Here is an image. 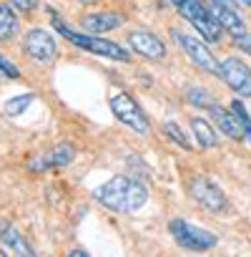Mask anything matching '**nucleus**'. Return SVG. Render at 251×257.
<instances>
[{"mask_svg":"<svg viewBox=\"0 0 251 257\" xmlns=\"http://www.w3.org/2000/svg\"><path fill=\"white\" fill-rule=\"evenodd\" d=\"M93 197L110 212H138L148 202V189L128 177H113L110 182L100 184Z\"/></svg>","mask_w":251,"mask_h":257,"instance_id":"nucleus-1","label":"nucleus"},{"mask_svg":"<svg viewBox=\"0 0 251 257\" xmlns=\"http://www.w3.org/2000/svg\"><path fill=\"white\" fill-rule=\"evenodd\" d=\"M53 26H56V31H58L66 41H70V43L78 46V48H86V51H90V53H96V56H103V58H110V61H120V63H128V61H131V51H126L123 46H118V43H113V41H103V38L96 36V33H90V36L76 33V31H70L66 23H60V18H53Z\"/></svg>","mask_w":251,"mask_h":257,"instance_id":"nucleus-2","label":"nucleus"},{"mask_svg":"<svg viewBox=\"0 0 251 257\" xmlns=\"http://www.w3.org/2000/svg\"><path fill=\"white\" fill-rule=\"evenodd\" d=\"M168 232L181 247L194 249V252H206V249L216 247V242H218V237L214 232L201 229V227H196V224H191L186 219H171L168 222Z\"/></svg>","mask_w":251,"mask_h":257,"instance_id":"nucleus-3","label":"nucleus"},{"mask_svg":"<svg viewBox=\"0 0 251 257\" xmlns=\"http://www.w3.org/2000/svg\"><path fill=\"white\" fill-rule=\"evenodd\" d=\"M110 111H113V116H116L120 123H126L128 128H134L136 134L146 137V134L151 132L146 113L141 111V106H138L128 93H118V96H113V98H110Z\"/></svg>","mask_w":251,"mask_h":257,"instance_id":"nucleus-4","label":"nucleus"},{"mask_svg":"<svg viewBox=\"0 0 251 257\" xmlns=\"http://www.w3.org/2000/svg\"><path fill=\"white\" fill-rule=\"evenodd\" d=\"M178 11L186 21H191V26L201 33L204 41H218L221 38V23L216 21V16L211 11H206L198 3V0H186Z\"/></svg>","mask_w":251,"mask_h":257,"instance_id":"nucleus-5","label":"nucleus"},{"mask_svg":"<svg viewBox=\"0 0 251 257\" xmlns=\"http://www.w3.org/2000/svg\"><path fill=\"white\" fill-rule=\"evenodd\" d=\"M218 76L224 83L241 98H251V68L238 58H224L218 66Z\"/></svg>","mask_w":251,"mask_h":257,"instance_id":"nucleus-6","label":"nucleus"},{"mask_svg":"<svg viewBox=\"0 0 251 257\" xmlns=\"http://www.w3.org/2000/svg\"><path fill=\"white\" fill-rule=\"evenodd\" d=\"M171 38L176 41V46L188 56V61H194L198 68H204V71H208V73H218V63H216V58H214V53L198 41V38H194V36H188V33H181V31H171Z\"/></svg>","mask_w":251,"mask_h":257,"instance_id":"nucleus-7","label":"nucleus"},{"mask_svg":"<svg viewBox=\"0 0 251 257\" xmlns=\"http://www.w3.org/2000/svg\"><path fill=\"white\" fill-rule=\"evenodd\" d=\"M188 192H191L194 202H198L204 209H208L214 214L226 209V194L206 177H194V182L188 184Z\"/></svg>","mask_w":251,"mask_h":257,"instance_id":"nucleus-8","label":"nucleus"},{"mask_svg":"<svg viewBox=\"0 0 251 257\" xmlns=\"http://www.w3.org/2000/svg\"><path fill=\"white\" fill-rule=\"evenodd\" d=\"M23 48H26V53H28L33 61H38V63H50V61L58 56V46H56L53 36H50L48 31H43V28L28 31L26 38H23Z\"/></svg>","mask_w":251,"mask_h":257,"instance_id":"nucleus-9","label":"nucleus"},{"mask_svg":"<svg viewBox=\"0 0 251 257\" xmlns=\"http://www.w3.org/2000/svg\"><path fill=\"white\" fill-rule=\"evenodd\" d=\"M128 46H131L138 56H144V58H148V61H161V58L166 56L164 41H161L156 33H151V31H131V33H128Z\"/></svg>","mask_w":251,"mask_h":257,"instance_id":"nucleus-10","label":"nucleus"},{"mask_svg":"<svg viewBox=\"0 0 251 257\" xmlns=\"http://www.w3.org/2000/svg\"><path fill=\"white\" fill-rule=\"evenodd\" d=\"M73 157H76V149L70 147V144H56L50 152H46V154H40V157H36L28 167H30V172H50V169H60V167H68L70 162H73Z\"/></svg>","mask_w":251,"mask_h":257,"instance_id":"nucleus-11","label":"nucleus"},{"mask_svg":"<svg viewBox=\"0 0 251 257\" xmlns=\"http://www.w3.org/2000/svg\"><path fill=\"white\" fill-rule=\"evenodd\" d=\"M80 26L88 31V33H108V31H116L123 26V16L120 13H90V16H83L80 18Z\"/></svg>","mask_w":251,"mask_h":257,"instance_id":"nucleus-12","label":"nucleus"},{"mask_svg":"<svg viewBox=\"0 0 251 257\" xmlns=\"http://www.w3.org/2000/svg\"><path fill=\"white\" fill-rule=\"evenodd\" d=\"M0 242H3L8 249L18 252V254H26V257L36 254V249L28 244V239H26V237L16 229V224H10L8 219H0Z\"/></svg>","mask_w":251,"mask_h":257,"instance_id":"nucleus-13","label":"nucleus"},{"mask_svg":"<svg viewBox=\"0 0 251 257\" xmlns=\"http://www.w3.org/2000/svg\"><path fill=\"white\" fill-rule=\"evenodd\" d=\"M208 111H211V116L216 118V123L221 126V132H224L226 137H231V139H236V142L244 139V126H241V121H238V116H236L234 111L221 108V106H216V103H214Z\"/></svg>","mask_w":251,"mask_h":257,"instance_id":"nucleus-14","label":"nucleus"},{"mask_svg":"<svg viewBox=\"0 0 251 257\" xmlns=\"http://www.w3.org/2000/svg\"><path fill=\"white\" fill-rule=\"evenodd\" d=\"M211 13L216 16V21L221 23V28L224 31H228L234 38H238V36H244L246 33V26H244V21L228 8V6H218V3H214V8H211Z\"/></svg>","mask_w":251,"mask_h":257,"instance_id":"nucleus-15","label":"nucleus"},{"mask_svg":"<svg viewBox=\"0 0 251 257\" xmlns=\"http://www.w3.org/2000/svg\"><path fill=\"white\" fill-rule=\"evenodd\" d=\"M191 128H194V137L201 144V149H214L216 142V132L211 128V123L206 118H191Z\"/></svg>","mask_w":251,"mask_h":257,"instance_id":"nucleus-16","label":"nucleus"},{"mask_svg":"<svg viewBox=\"0 0 251 257\" xmlns=\"http://www.w3.org/2000/svg\"><path fill=\"white\" fill-rule=\"evenodd\" d=\"M16 33H18V18H16V13L6 3H0V41H10Z\"/></svg>","mask_w":251,"mask_h":257,"instance_id":"nucleus-17","label":"nucleus"},{"mask_svg":"<svg viewBox=\"0 0 251 257\" xmlns=\"http://www.w3.org/2000/svg\"><path fill=\"white\" fill-rule=\"evenodd\" d=\"M186 101L194 103V106H201V108H211L214 106V96L206 88H196V86L186 91Z\"/></svg>","mask_w":251,"mask_h":257,"instance_id":"nucleus-18","label":"nucleus"},{"mask_svg":"<svg viewBox=\"0 0 251 257\" xmlns=\"http://www.w3.org/2000/svg\"><path fill=\"white\" fill-rule=\"evenodd\" d=\"M164 134L176 144V147H181V149H191V144H188V139H186V134L178 128V123H174V121H168V123H164Z\"/></svg>","mask_w":251,"mask_h":257,"instance_id":"nucleus-19","label":"nucleus"},{"mask_svg":"<svg viewBox=\"0 0 251 257\" xmlns=\"http://www.w3.org/2000/svg\"><path fill=\"white\" fill-rule=\"evenodd\" d=\"M231 111L238 116V121H241V126H244V137H246L248 144H251V116H248L246 106H244L241 101H234V103H231Z\"/></svg>","mask_w":251,"mask_h":257,"instance_id":"nucleus-20","label":"nucleus"},{"mask_svg":"<svg viewBox=\"0 0 251 257\" xmlns=\"http://www.w3.org/2000/svg\"><path fill=\"white\" fill-rule=\"evenodd\" d=\"M30 101H33V93H26V96L10 98V101L6 103V113H10V116H18L20 111H26V108L30 106Z\"/></svg>","mask_w":251,"mask_h":257,"instance_id":"nucleus-21","label":"nucleus"},{"mask_svg":"<svg viewBox=\"0 0 251 257\" xmlns=\"http://www.w3.org/2000/svg\"><path fill=\"white\" fill-rule=\"evenodd\" d=\"M0 76H6V78H18L20 71H18L6 56H0Z\"/></svg>","mask_w":251,"mask_h":257,"instance_id":"nucleus-22","label":"nucleus"},{"mask_svg":"<svg viewBox=\"0 0 251 257\" xmlns=\"http://www.w3.org/2000/svg\"><path fill=\"white\" fill-rule=\"evenodd\" d=\"M10 3H13L16 8H20L23 13H28V11H33V8H36L38 0H10Z\"/></svg>","mask_w":251,"mask_h":257,"instance_id":"nucleus-23","label":"nucleus"},{"mask_svg":"<svg viewBox=\"0 0 251 257\" xmlns=\"http://www.w3.org/2000/svg\"><path fill=\"white\" fill-rule=\"evenodd\" d=\"M236 46H238L241 51H246V53L251 56V36H248V33H244V36H238V38H236Z\"/></svg>","mask_w":251,"mask_h":257,"instance_id":"nucleus-24","label":"nucleus"},{"mask_svg":"<svg viewBox=\"0 0 251 257\" xmlns=\"http://www.w3.org/2000/svg\"><path fill=\"white\" fill-rule=\"evenodd\" d=\"M68 254H70V257H86L88 252H86V249H70Z\"/></svg>","mask_w":251,"mask_h":257,"instance_id":"nucleus-25","label":"nucleus"},{"mask_svg":"<svg viewBox=\"0 0 251 257\" xmlns=\"http://www.w3.org/2000/svg\"><path fill=\"white\" fill-rule=\"evenodd\" d=\"M211 3H218V6H228V8H231L236 0H211Z\"/></svg>","mask_w":251,"mask_h":257,"instance_id":"nucleus-26","label":"nucleus"},{"mask_svg":"<svg viewBox=\"0 0 251 257\" xmlns=\"http://www.w3.org/2000/svg\"><path fill=\"white\" fill-rule=\"evenodd\" d=\"M171 3H174V6H176V8H181V6H184V3H186V0H171Z\"/></svg>","mask_w":251,"mask_h":257,"instance_id":"nucleus-27","label":"nucleus"},{"mask_svg":"<svg viewBox=\"0 0 251 257\" xmlns=\"http://www.w3.org/2000/svg\"><path fill=\"white\" fill-rule=\"evenodd\" d=\"M236 3H241V6H248V8H251V0H236Z\"/></svg>","mask_w":251,"mask_h":257,"instance_id":"nucleus-28","label":"nucleus"},{"mask_svg":"<svg viewBox=\"0 0 251 257\" xmlns=\"http://www.w3.org/2000/svg\"><path fill=\"white\" fill-rule=\"evenodd\" d=\"M0 254H3V252H0Z\"/></svg>","mask_w":251,"mask_h":257,"instance_id":"nucleus-29","label":"nucleus"}]
</instances>
